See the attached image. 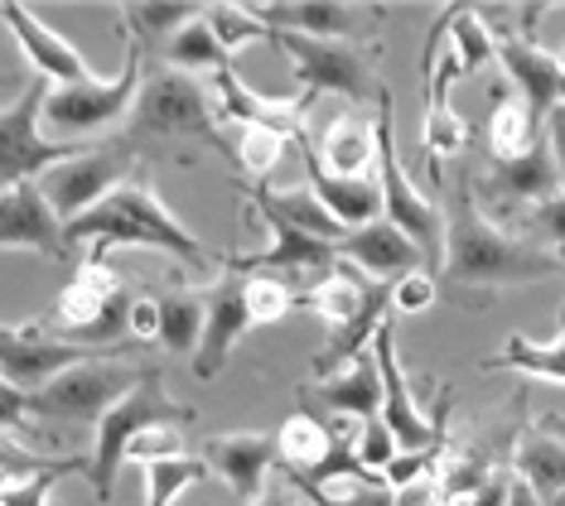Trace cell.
Listing matches in <instances>:
<instances>
[{
    "mask_svg": "<svg viewBox=\"0 0 565 506\" xmlns=\"http://www.w3.org/2000/svg\"><path fill=\"white\" fill-rule=\"evenodd\" d=\"M565 261L546 246H532L526 237H512L503 223L479 207L473 198V174L459 169L445 193V261H440V290L455 294L465 309H488L498 290L508 284H532L561 276Z\"/></svg>",
    "mask_w": 565,
    "mask_h": 506,
    "instance_id": "obj_1",
    "label": "cell"
},
{
    "mask_svg": "<svg viewBox=\"0 0 565 506\" xmlns=\"http://www.w3.org/2000/svg\"><path fill=\"white\" fill-rule=\"evenodd\" d=\"M63 237H68V246H97V251H111V246H150V251H164L194 270L213 266L209 246L164 207L146 164L121 189H111L93 213H83L78 223L63 227Z\"/></svg>",
    "mask_w": 565,
    "mask_h": 506,
    "instance_id": "obj_2",
    "label": "cell"
},
{
    "mask_svg": "<svg viewBox=\"0 0 565 506\" xmlns=\"http://www.w3.org/2000/svg\"><path fill=\"white\" fill-rule=\"evenodd\" d=\"M217 121H223V111L213 107L209 87L199 77L156 63V68L140 73V93L121 126V140L140 154L150 146H164V140H194V146H213V150L233 154L227 136L217 131Z\"/></svg>",
    "mask_w": 565,
    "mask_h": 506,
    "instance_id": "obj_3",
    "label": "cell"
},
{
    "mask_svg": "<svg viewBox=\"0 0 565 506\" xmlns=\"http://www.w3.org/2000/svg\"><path fill=\"white\" fill-rule=\"evenodd\" d=\"M194 420H199L194 406H179V400H170L160 367H146L140 386H131V391H126L117 406L97 420V439H93V453H87V477H93V487H97V502L111 497L117 469L126 463V453H131V444L140 434L164 430V424L179 430V424H194Z\"/></svg>",
    "mask_w": 565,
    "mask_h": 506,
    "instance_id": "obj_4",
    "label": "cell"
},
{
    "mask_svg": "<svg viewBox=\"0 0 565 506\" xmlns=\"http://www.w3.org/2000/svg\"><path fill=\"white\" fill-rule=\"evenodd\" d=\"M140 73H146V54H140V44L126 39V68L117 77H97L87 87H49L44 136L68 146V140H87L111 131V126H126L131 101L140 93Z\"/></svg>",
    "mask_w": 565,
    "mask_h": 506,
    "instance_id": "obj_5",
    "label": "cell"
},
{
    "mask_svg": "<svg viewBox=\"0 0 565 506\" xmlns=\"http://www.w3.org/2000/svg\"><path fill=\"white\" fill-rule=\"evenodd\" d=\"M377 189H382V217H387L392 227H402L411 241L420 246V256H426V270L430 276H440V261H445V207L430 203L420 184L402 169L396 160V121H392V93L382 87L377 97Z\"/></svg>",
    "mask_w": 565,
    "mask_h": 506,
    "instance_id": "obj_6",
    "label": "cell"
},
{
    "mask_svg": "<svg viewBox=\"0 0 565 506\" xmlns=\"http://www.w3.org/2000/svg\"><path fill=\"white\" fill-rule=\"evenodd\" d=\"M271 44L290 58L295 83L310 97H349V101H377V58L382 44H343V39H305V34H271Z\"/></svg>",
    "mask_w": 565,
    "mask_h": 506,
    "instance_id": "obj_7",
    "label": "cell"
},
{
    "mask_svg": "<svg viewBox=\"0 0 565 506\" xmlns=\"http://www.w3.org/2000/svg\"><path fill=\"white\" fill-rule=\"evenodd\" d=\"M140 376H146V367L121 357L78 362V367L58 372L49 386H40L30 396V410L34 420H49V424H97L131 386H140Z\"/></svg>",
    "mask_w": 565,
    "mask_h": 506,
    "instance_id": "obj_8",
    "label": "cell"
},
{
    "mask_svg": "<svg viewBox=\"0 0 565 506\" xmlns=\"http://www.w3.org/2000/svg\"><path fill=\"white\" fill-rule=\"evenodd\" d=\"M44 77H34L24 93L0 107V193L20 189V184H40L54 164L73 160L78 146H58L44 136V97H49Z\"/></svg>",
    "mask_w": 565,
    "mask_h": 506,
    "instance_id": "obj_9",
    "label": "cell"
},
{
    "mask_svg": "<svg viewBox=\"0 0 565 506\" xmlns=\"http://www.w3.org/2000/svg\"><path fill=\"white\" fill-rule=\"evenodd\" d=\"M140 169V150H131L126 140H111V146H93V150H78L73 160L54 164L49 174L40 179L49 207L58 213V223H78L83 213L107 198L111 189H121Z\"/></svg>",
    "mask_w": 565,
    "mask_h": 506,
    "instance_id": "obj_10",
    "label": "cell"
},
{
    "mask_svg": "<svg viewBox=\"0 0 565 506\" xmlns=\"http://www.w3.org/2000/svg\"><path fill=\"white\" fill-rule=\"evenodd\" d=\"M93 357H107V353H93L83 343H68V337L49 333V323H0V376L15 381L20 391H40L49 386L58 372L78 367V362H93Z\"/></svg>",
    "mask_w": 565,
    "mask_h": 506,
    "instance_id": "obj_11",
    "label": "cell"
},
{
    "mask_svg": "<svg viewBox=\"0 0 565 506\" xmlns=\"http://www.w3.org/2000/svg\"><path fill=\"white\" fill-rule=\"evenodd\" d=\"M252 213L271 227V246H266V251H256V256H223V270H233V276H271V280H280V276H295V280L319 276V280H324L329 270L339 266V246H329V241L310 237V232L280 223V217L262 213V207H252Z\"/></svg>",
    "mask_w": 565,
    "mask_h": 506,
    "instance_id": "obj_12",
    "label": "cell"
},
{
    "mask_svg": "<svg viewBox=\"0 0 565 506\" xmlns=\"http://www.w3.org/2000/svg\"><path fill=\"white\" fill-rule=\"evenodd\" d=\"M252 15L262 20L271 34L377 44L372 30L387 20V10H358V6H343V0H286V6H252Z\"/></svg>",
    "mask_w": 565,
    "mask_h": 506,
    "instance_id": "obj_13",
    "label": "cell"
},
{
    "mask_svg": "<svg viewBox=\"0 0 565 506\" xmlns=\"http://www.w3.org/2000/svg\"><path fill=\"white\" fill-rule=\"evenodd\" d=\"M493 54L503 63V73L512 77V93H518L532 116L546 126V116L565 101V68L561 54H546L532 34L518 30H493Z\"/></svg>",
    "mask_w": 565,
    "mask_h": 506,
    "instance_id": "obj_14",
    "label": "cell"
},
{
    "mask_svg": "<svg viewBox=\"0 0 565 506\" xmlns=\"http://www.w3.org/2000/svg\"><path fill=\"white\" fill-rule=\"evenodd\" d=\"M0 20L10 24L20 54L34 63V73H40L44 83H54V87H87V83H97V77H102V73H93V63L73 49V39H63L58 30H49L34 10L0 6Z\"/></svg>",
    "mask_w": 565,
    "mask_h": 506,
    "instance_id": "obj_15",
    "label": "cell"
},
{
    "mask_svg": "<svg viewBox=\"0 0 565 506\" xmlns=\"http://www.w3.org/2000/svg\"><path fill=\"white\" fill-rule=\"evenodd\" d=\"M0 251H40L54 256V261L73 256L58 213L49 207L40 184H20L0 193Z\"/></svg>",
    "mask_w": 565,
    "mask_h": 506,
    "instance_id": "obj_16",
    "label": "cell"
},
{
    "mask_svg": "<svg viewBox=\"0 0 565 506\" xmlns=\"http://www.w3.org/2000/svg\"><path fill=\"white\" fill-rule=\"evenodd\" d=\"M213 87H217V97H223V121H233V126H266V131L286 136L290 146H295L300 136H310V107H315L310 93L262 97V93H252V87L242 83L233 68L217 73Z\"/></svg>",
    "mask_w": 565,
    "mask_h": 506,
    "instance_id": "obj_17",
    "label": "cell"
},
{
    "mask_svg": "<svg viewBox=\"0 0 565 506\" xmlns=\"http://www.w3.org/2000/svg\"><path fill=\"white\" fill-rule=\"evenodd\" d=\"M247 329H252V319H247V300H242V276L227 270L213 290H203V337L194 353L199 381H213L227 367V357H233V347L242 343Z\"/></svg>",
    "mask_w": 565,
    "mask_h": 506,
    "instance_id": "obj_18",
    "label": "cell"
},
{
    "mask_svg": "<svg viewBox=\"0 0 565 506\" xmlns=\"http://www.w3.org/2000/svg\"><path fill=\"white\" fill-rule=\"evenodd\" d=\"M473 189L488 193V198H498L503 207H518V217H522L526 207L565 193V174H561L556 154H551V146H546V136H542V146L518 154V160H493V169H488Z\"/></svg>",
    "mask_w": 565,
    "mask_h": 506,
    "instance_id": "obj_19",
    "label": "cell"
},
{
    "mask_svg": "<svg viewBox=\"0 0 565 506\" xmlns=\"http://www.w3.org/2000/svg\"><path fill=\"white\" fill-rule=\"evenodd\" d=\"M203 463L233 487L237 502L256 506L266 492V473L276 469V439L271 434H213L203 439Z\"/></svg>",
    "mask_w": 565,
    "mask_h": 506,
    "instance_id": "obj_20",
    "label": "cell"
},
{
    "mask_svg": "<svg viewBox=\"0 0 565 506\" xmlns=\"http://www.w3.org/2000/svg\"><path fill=\"white\" fill-rule=\"evenodd\" d=\"M339 261L358 266L367 280H382V284L402 280V276H411V270H426L420 246L411 241L402 227H392L387 217H377V223L349 232V237L339 241Z\"/></svg>",
    "mask_w": 565,
    "mask_h": 506,
    "instance_id": "obj_21",
    "label": "cell"
},
{
    "mask_svg": "<svg viewBox=\"0 0 565 506\" xmlns=\"http://www.w3.org/2000/svg\"><path fill=\"white\" fill-rule=\"evenodd\" d=\"M512 473L542 502L565 492V415H542L526 430H518L512 444Z\"/></svg>",
    "mask_w": 565,
    "mask_h": 506,
    "instance_id": "obj_22",
    "label": "cell"
},
{
    "mask_svg": "<svg viewBox=\"0 0 565 506\" xmlns=\"http://www.w3.org/2000/svg\"><path fill=\"white\" fill-rule=\"evenodd\" d=\"M295 150H300V160H305V174H310L315 198L329 207L333 223H343L349 232L377 223V217H382V189L372 184V179H339V174H329V169L315 160V136H300V140H295Z\"/></svg>",
    "mask_w": 565,
    "mask_h": 506,
    "instance_id": "obj_23",
    "label": "cell"
},
{
    "mask_svg": "<svg viewBox=\"0 0 565 506\" xmlns=\"http://www.w3.org/2000/svg\"><path fill=\"white\" fill-rule=\"evenodd\" d=\"M237 189L247 193L252 207H262V213H271V217H280V223L310 232V237L329 241V246H339L343 237H349V227L333 223L329 207L315 198L310 184H300V189H271V184H252V179H237Z\"/></svg>",
    "mask_w": 565,
    "mask_h": 506,
    "instance_id": "obj_24",
    "label": "cell"
},
{
    "mask_svg": "<svg viewBox=\"0 0 565 506\" xmlns=\"http://www.w3.org/2000/svg\"><path fill=\"white\" fill-rule=\"evenodd\" d=\"M310 406H324L333 415H353V420H377L382 415V372L372 347L358 362H349L343 372L324 376L310 386Z\"/></svg>",
    "mask_w": 565,
    "mask_h": 506,
    "instance_id": "obj_25",
    "label": "cell"
},
{
    "mask_svg": "<svg viewBox=\"0 0 565 506\" xmlns=\"http://www.w3.org/2000/svg\"><path fill=\"white\" fill-rule=\"evenodd\" d=\"M315 160L339 179H367V164L377 160V126L367 116H333L315 140Z\"/></svg>",
    "mask_w": 565,
    "mask_h": 506,
    "instance_id": "obj_26",
    "label": "cell"
},
{
    "mask_svg": "<svg viewBox=\"0 0 565 506\" xmlns=\"http://www.w3.org/2000/svg\"><path fill=\"white\" fill-rule=\"evenodd\" d=\"M372 284H382V280H367L358 266L339 261V266H333L324 280L305 284V290H300V300L310 304L315 314L329 323V333H339V329H349V323H353L358 314H363V304H367Z\"/></svg>",
    "mask_w": 565,
    "mask_h": 506,
    "instance_id": "obj_27",
    "label": "cell"
},
{
    "mask_svg": "<svg viewBox=\"0 0 565 506\" xmlns=\"http://www.w3.org/2000/svg\"><path fill=\"white\" fill-rule=\"evenodd\" d=\"M333 444H339V430L319 420L315 410H300V415H290V420L280 424L276 459H280V469H286V477H310L315 469H324Z\"/></svg>",
    "mask_w": 565,
    "mask_h": 506,
    "instance_id": "obj_28",
    "label": "cell"
},
{
    "mask_svg": "<svg viewBox=\"0 0 565 506\" xmlns=\"http://www.w3.org/2000/svg\"><path fill=\"white\" fill-rule=\"evenodd\" d=\"M483 372H522V376H536V381H561L565 386V329L546 343H532V337L512 333L503 343V353L483 357L479 362Z\"/></svg>",
    "mask_w": 565,
    "mask_h": 506,
    "instance_id": "obj_29",
    "label": "cell"
},
{
    "mask_svg": "<svg viewBox=\"0 0 565 506\" xmlns=\"http://www.w3.org/2000/svg\"><path fill=\"white\" fill-rule=\"evenodd\" d=\"M160 63H164V68H174V73H189V77H194V73H213L217 77V73L233 68V54L217 44V34L209 30V20L199 15V20H189L179 34L164 39Z\"/></svg>",
    "mask_w": 565,
    "mask_h": 506,
    "instance_id": "obj_30",
    "label": "cell"
},
{
    "mask_svg": "<svg viewBox=\"0 0 565 506\" xmlns=\"http://www.w3.org/2000/svg\"><path fill=\"white\" fill-rule=\"evenodd\" d=\"M488 146L493 160H518V154L542 146V121L518 93H493V116H488Z\"/></svg>",
    "mask_w": 565,
    "mask_h": 506,
    "instance_id": "obj_31",
    "label": "cell"
},
{
    "mask_svg": "<svg viewBox=\"0 0 565 506\" xmlns=\"http://www.w3.org/2000/svg\"><path fill=\"white\" fill-rule=\"evenodd\" d=\"M160 304V333L156 343L164 353H199L203 337V290H184V284H170L164 294H156Z\"/></svg>",
    "mask_w": 565,
    "mask_h": 506,
    "instance_id": "obj_32",
    "label": "cell"
},
{
    "mask_svg": "<svg viewBox=\"0 0 565 506\" xmlns=\"http://www.w3.org/2000/svg\"><path fill=\"white\" fill-rule=\"evenodd\" d=\"M203 6H146V0H131V6H117V20L131 44H140V54H160L164 39L179 34L189 20H199Z\"/></svg>",
    "mask_w": 565,
    "mask_h": 506,
    "instance_id": "obj_33",
    "label": "cell"
},
{
    "mask_svg": "<svg viewBox=\"0 0 565 506\" xmlns=\"http://www.w3.org/2000/svg\"><path fill=\"white\" fill-rule=\"evenodd\" d=\"M445 44L449 54L459 58V68L473 73L483 68L493 54V30H488V20L479 15V10H445Z\"/></svg>",
    "mask_w": 565,
    "mask_h": 506,
    "instance_id": "obj_34",
    "label": "cell"
},
{
    "mask_svg": "<svg viewBox=\"0 0 565 506\" xmlns=\"http://www.w3.org/2000/svg\"><path fill=\"white\" fill-rule=\"evenodd\" d=\"M420 146H426L430 174H435V184H440V160H455V154H465V146H469V121L455 107H449V101H435V107H426Z\"/></svg>",
    "mask_w": 565,
    "mask_h": 506,
    "instance_id": "obj_35",
    "label": "cell"
},
{
    "mask_svg": "<svg viewBox=\"0 0 565 506\" xmlns=\"http://www.w3.org/2000/svg\"><path fill=\"white\" fill-rule=\"evenodd\" d=\"M140 469H146V506H174L179 492H189L209 477V463L189 459V453H179V459H150Z\"/></svg>",
    "mask_w": 565,
    "mask_h": 506,
    "instance_id": "obj_36",
    "label": "cell"
},
{
    "mask_svg": "<svg viewBox=\"0 0 565 506\" xmlns=\"http://www.w3.org/2000/svg\"><path fill=\"white\" fill-rule=\"evenodd\" d=\"M286 150H290V140L286 136H276V131H266V126H237V164L247 169V179L252 184H266V179L280 169V160H286Z\"/></svg>",
    "mask_w": 565,
    "mask_h": 506,
    "instance_id": "obj_37",
    "label": "cell"
},
{
    "mask_svg": "<svg viewBox=\"0 0 565 506\" xmlns=\"http://www.w3.org/2000/svg\"><path fill=\"white\" fill-rule=\"evenodd\" d=\"M242 300H247L252 329H266V323H280V319H286L300 294H295L286 280H271V276H242Z\"/></svg>",
    "mask_w": 565,
    "mask_h": 506,
    "instance_id": "obj_38",
    "label": "cell"
},
{
    "mask_svg": "<svg viewBox=\"0 0 565 506\" xmlns=\"http://www.w3.org/2000/svg\"><path fill=\"white\" fill-rule=\"evenodd\" d=\"M203 20H209V30L217 34V44H223L227 54L256 44V39H271V30L252 15V6H203Z\"/></svg>",
    "mask_w": 565,
    "mask_h": 506,
    "instance_id": "obj_39",
    "label": "cell"
},
{
    "mask_svg": "<svg viewBox=\"0 0 565 506\" xmlns=\"http://www.w3.org/2000/svg\"><path fill=\"white\" fill-rule=\"evenodd\" d=\"M68 473H87V459H63L58 469H49V473L20 477L10 492H0V506H54L49 502V492H54V483L58 477H68Z\"/></svg>",
    "mask_w": 565,
    "mask_h": 506,
    "instance_id": "obj_40",
    "label": "cell"
},
{
    "mask_svg": "<svg viewBox=\"0 0 565 506\" xmlns=\"http://www.w3.org/2000/svg\"><path fill=\"white\" fill-rule=\"evenodd\" d=\"M522 232H532L526 241H546V251L551 256H565V193H556V198H546V203H536V207H526L522 213Z\"/></svg>",
    "mask_w": 565,
    "mask_h": 506,
    "instance_id": "obj_41",
    "label": "cell"
},
{
    "mask_svg": "<svg viewBox=\"0 0 565 506\" xmlns=\"http://www.w3.org/2000/svg\"><path fill=\"white\" fill-rule=\"evenodd\" d=\"M353 449H358V459H363V469L367 473H387L392 469V459L402 453V444H396V434L382 424V415L377 420H363L358 424V439H353Z\"/></svg>",
    "mask_w": 565,
    "mask_h": 506,
    "instance_id": "obj_42",
    "label": "cell"
},
{
    "mask_svg": "<svg viewBox=\"0 0 565 506\" xmlns=\"http://www.w3.org/2000/svg\"><path fill=\"white\" fill-rule=\"evenodd\" d=\"M440 300V276L430 270H411V276L392 280V309L396 314H426Z\"/></svg>",
    "mask_w": 565,
    "mask_h": 506,
    "instance_id": "obj_43",
    "label": "cell"
},
{
    "mask_svg": "<svg viewBox=\"0 0 565 506\" xmlns=\"http://www.w3.org/2000/svg\"><path fill=\"white\" fill-rule=\"evenodd\" d=\"M34 410H30V391H20L15 381H6V376H0V434L6 439H30L34 434Z\"/></svg>",
    "mask_w": 565,
    "mask_h": 506,
    "instance_id": "obj_44",
    "label": "cell"
},
{
    "mask_svg": "<svg viewBox=\"0 0 565 506\" xmlns=\"http://www.w3.org/2000/svg\"><path fill=\"white\" fill-rule=\"evenodd\" d=\"M339 506H396V492L387 487V477H343V483L324 487Z\"/></svg>",
    "mask_w": 565,
    "mask_h": 506,
    "instance_id": "obj_45",
    "label": "cell"
},
{
    "mask_svg": "<svg viewBox=\"0 0 565 506\" xmlns=\"http://www.w3.org/2000/svg\"><path fill=\"white\" fill-rule=\"evenodd\" d=\"M184 453V439H179V430H150V434H140L136 444H131V453L126 459H140V463H150V459H179Z\"/></svg>",
    "mask_w": 565,
    "mask_h": 506,
    "instance_id": "obj_46",
    "label": "cell"
},
{
    "mask_svg": "<svg viewBox=\"0 0 565 506\" xmlns=\"http://www.w3.org/2000/svg\"><path fill=\"white\" fill-rule=\"evenodd\" d=\"M396 506H449L445 502V473L435 469L426 477H416V483L396 487Z\"/></svg>",
    "mask_w": 565,
    "mask_h": 506,
    "instance_id": "obj_47",
    "label": "cell"
},
{
    "mask_svg": "<svg viewBox=\"0 0 565 506\" xmlns=\"http://www.w3.org/2000/svg\"><path fill=\"white\" fill-rule=\"evenodd\" d=\"M156 333H160V304H156V294H136V300H131V337H136V343H150Z\"/></svg>",
    "mask_w": 565,
    "mask_h": 506,
    "instance_id": "obj_48",
    "label": "cell"
},
{
    "mask_svg": "<svg viewBox=\"0 0 565 506\" xmlns=\"http://www.w3.org/2000/svg\"><path fill=\"white\" fill-rule=\"evenodd\" d=\"M512 483H518V473H512V469H498V473L488 477V483H483V487L469 497V506H508V497H512Z\"/></svg>",
    "mask_w": 565,
    "mask_h": 506,
    "instance_id": "obj_49",
    "label": "cell"
},
{
    "mask_svg": "<svg viewBox=\"0 0 565 506\" xmlns=\"http://www.w3.org/2000/svg\"><path fill=\"white\" fill-rule=\"evenodd\" d=\"M546 146H551V154H556V164H561V174H565V101L546 116Z\"/></svg>",
    "mask_w": 565,
    "mask_h": 506,
    "instance_id": "obj_50",
    "label": "cell"
},
{
    "mask_svg": "<svg viewBox=\"0 0 565 506\" xmlns=\"http://www.w3.org/2000/svg\"><path fill=\"white\" fill-rule=\"evenodd\" d=\"M508 506H546V502L536 497V492H532V487H526L522 477H518V483H512V497H508Z\"/></svg>",
    "mask_w": 565,
    "mask_h": 506,
    "instance_id": "obj_51",
    "label": "cell"
},
{
    "mask_svg": "<svg viewBox=\"0 0 565 506\" xmlns=\"http://www.w3.org/2000/svg\"><path fill=\"white\" fill-rule=\"evenodd\" d=\"M295 487L305 492V502H310V506H339V502H333L324 487H315V483H295Z\"/></svg>",
    "mask_w": 565,
    "mask_h": 506,
    "instance_id": "obj_52",
    "label": "cell"
},
{
    "mask_svg": "<svg viewBox=\"0 0 565 506\" xmlns=\"http://www.w3.org/2000/svg\"><path fill=\"white\" fill-rule=\"evenodd\" d=\"M256 506H300L290 497V492H262V497H256Z\"/></svg>",
    "mask_w": 565,
    "mask_h": 506,
    "instance_id": "obj_53",
    "label": "cell"
},
{
    "mask_svg": "<svg viewBox=\"0 0 565 506\" xmlns=\"http://www.w3.org/2000/svg\"><path fill=\"white\" fill-rule=\"evenodd\" d=\"M546 506H565V492H561V497H551V502H546Z\"/></svg>",
    "mask_w": 565,
    "mask_h": 506,
    "instance_id": "obj_54",
    "label": "cell"
},
{
    "mask_svg": "<svg viewBox=\"0 0 565 506\" xmlns=\"http://www.w3.org/2000/svg\"><path fill=\"white\" fill-rule=\"evenodd\" d=\"M0 83H10V73H0Z\"/></svg>",
    "mask_w": 565,
    "mask_h": 506,
    "instance_id": "obj_55",
    "label": "cell"
},
{
    "mask_svg": "<svg viewBox=\"0 0 565 506\" xmlns=\"http://www.w3.org/2000/svg\"><path fill=\"white\" fill-rule=\"evenodd\" d=\"M561 68H565V54H561Z\"/></svg>",
    "mask_w": 565,
    "mask_h": 506,
    "instance_id": "obj_56",
    "label": "cell"
},
{
    "mask_svg": "<svg viewBox=\"0 0 565 506\" xmlns=\"http://www.w3.org/2000/svg\"><path fill=\"white\" fill-rule=\"evenodd\" d=\"M209 506H213V502H209Z\"/></svg>",
    "mask_w": 565,
    "mask_h": 506,
    "instance_id": "obj_57",
    "label": "cell"
}]
</instances>
